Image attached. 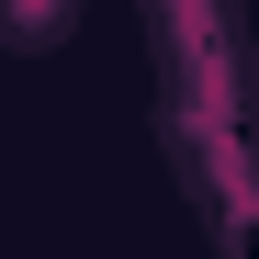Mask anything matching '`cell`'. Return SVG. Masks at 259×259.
Masks as SVG:
<instances>
[{
  "label": "cell",
  "mask_w": 259,
  "mask_h": 259,
  "mask_svg": "<svg viewBox=\"0 0 259 259\" xmlns=\"http://www.w3.org/2000/svg\"><path fill=\"white\" fill-rule=\"evenodd\" d=\"M68 23V0H0V34H12V46H34V34H57Z\"/></svg>",
  "instance_id": "1"
}]
</instances>
